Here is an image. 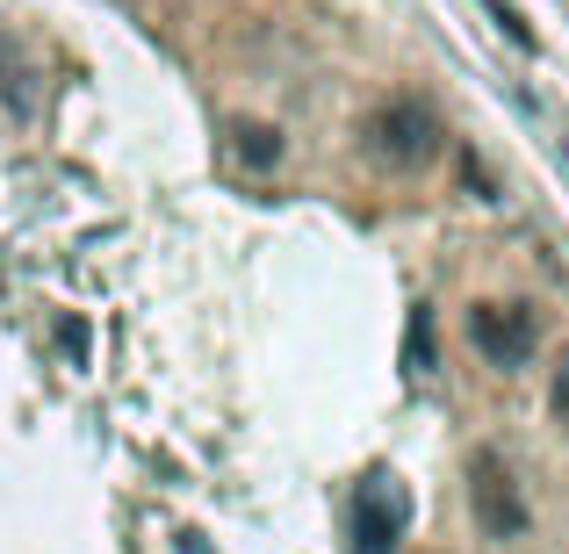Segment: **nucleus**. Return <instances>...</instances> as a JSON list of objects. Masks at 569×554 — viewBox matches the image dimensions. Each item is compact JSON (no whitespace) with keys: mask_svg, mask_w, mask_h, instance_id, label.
Here are the masks:
<instances>
[{"mask_svg":"<svg viewBox=\"0 0 569 554\" xmlns=\"http://www.w3.org/2000/svg\"><path fill=\"white\" fill-rule=\"evenodd\" d=\"M368 152L382 159V167H418V159H432L440 152V138H447V123H440V109L432 101H418V94H397V101H382L376 115H368Z\"/></svg>","mask_w":569,"mask_h":554,"instance_id":"1","label":"nucleus"},{"mask_svg":"<svg viewBox=\"0 0 569 554\" xmlns=\"http://www.w3.org/2000/svg\"><path fill=\"white\" fill-rule=\"evenodd\" d=\"M469 346L483 353L490 367H527L533 346H541V318H533L527 303H476L469 310Z\"/></svg>","mask_w":569,"mask_h":554,"instance_id":"2","label":"nucleus"},{"mask_svg":"<svg viewBox=\"0 0 569 554\" xmlns=\"http://www.w3.org/2000/svg\"><path fill=\"white\" fill-rule=\"evenodd\" d=\"M469 504H476V526L490 533V541H512V533H527V497H519L512 469H505L498 454H469Z\"/></svg>","mask_w":569,"mask_h":554,"instance_id":"3","label":"nucleus"},{"mask_svg":"<svg viewBox=\"0 0 569 554\" xmlns=\"http://www.w3.org/2000/svg\"><path fill=\"white\" fill-rule=\"evenodd\" d=\"M403 547V490L397 475H368L353 490V554H397Z\"/></svg>","mask_w":569,"mask_h":554,"instance_id":"4","label":"nucleus"},{"mask_svg":"<svg viewBox=\"0 0 569 554\" xmlns=\"http://www.w3.org/2000/svg\"><path fill=\"white\" fill-rule=\"evenodd\" d=\"M238 152H246L252 167H274V159H281V130H267V123H238Z\"/></svg>","mask_w":569,"mask_h":554,"instance_id":"5","label":"nucleus"},{"mask_svg":"<svg viewBox=\"0 0 569 554\" xmlns=\"http://www.w3.org/2000/svg\"><path fill=\"white\" fill-rule=\"evenodd\" d=\"M403 361H411V374H432V318H426V310L411 318V346H403Z\"/></svg>","mask_w":569,"mask_h":554,"instance_id":"6","label":"nucleus"},{"mask_svg":"<svg viewBox=\"0 0 569 554\" xmlns=\"http://www.w3.org/2000/svg\"><path fill=\"white\" fill-rule=\"evenodd\" d=\"M0 101H22V109H29V87H22V58H14V66H0Z\"/></svg>","mask_w":569,"mask_h":554,"instance_id":"7","label":"nucleus"},{"mask_svg":"<svg viewBox=\"0 0 569 554\" xmlns=\"http://www.w3.org/2000/svg\"><path fill=\"white\" fill-rule=\"evenodd\" d=\"M556 425L569 432V353L556 361Z\"/></svg>","mask_w":569,"mask_h":554,"instance_id":"8","label":"nucleus"}]
</instances>
